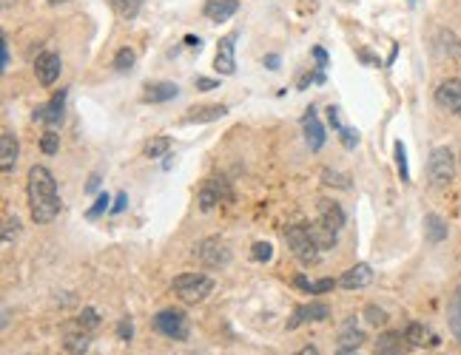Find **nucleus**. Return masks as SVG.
<instances>
[{
    "label": "nucleus",
    "instance_id": "nucleus-1",
    "mask_svg": "<svg viewBox=\"0 0 461 355\" xmlns=\"http://www.w3.org/2000/svg\"><path fill=\"white\" fill-rule=\"evenodd\" d=\"M26 194H29L32 219H35L37 225H49V222L57 219V213H60L63 202H60L57 182H55L52 171L46 168V165H32V168H29Z\"/></svg>",
    "mask_w": 461,
    "mask_h": 355
},
{
    "label": "nucleus",
    "instance_id": "nucleus-2",
    "mask_svg": "<svg viewBox=\"0 0 461 355\" xmlns=\"http://www.w3.org/2000/svg\"><path fill=\"white\" fill-rule=\"evenodd\" d=\"M174 293L179 301H186V304H199L205 301L211 293H214V278L211 276H205V273H182L174 278Z\"/></svg>",
    "mask_w": 461,
    "mask_h": 355
},
{
    "label": "nucleus",
    "instance_id": "nucleus-3",
    "mask_svg": "<svg viewBox=\"0 0 461 355\" xmlns=\"http://www.w3.org/2000/svg\"><path fill=\"white\" fill-rule=\"evenodd\" d=\"M285 242H288V250L293 253V258L302 267H313V265H319V258H322V250L313 245V239H311V233H308V227L305 225H293V227H288L285 230Z\"/></svg>",
    "mask_w": 461,
    "mask_h": 355
},
{
    "label": "nucleus",
    "instance_id": "nucleus-4",
    "mask_svg": "<svg viewBox=\"0 0 461 355\" xmlns=\"http://www.w3.org/2000/svg\"><path fill=\"white\" fill-rule=\"evenodd\" d=\"M455 176V156L450 148L439 145L430 151V159H427V179L433 187H447Z\"/></svg>",
    "mask_w": 461,
    "mask_h": 355
},
{
    "label": "nucleus",
    "instance_id": "nucleus-5",
    "mask_svg": "<svg viewBox=\"0 0 461 355\" xmlns=\"http://www.w3.org/2000/svg\"><path fill=\"white\" fill-rule=\"evenodd\" d=\"M154 329L159 336H166L171 341H186L188 338V316L182 310H174V307H168V310H159L154 316Z\"/></svg>",
    "mask_w": 461,
    "mask_h": 355
},
{
    "label": "nucleus",
    "instance_id": "nucleus-6",
    "mask_svg": "<svg viewBox=\"0 0 461 355\" xmlns=\"http://www.w3.org/2000/svg\"><path fill=\"white\" fill-rule=\"evenodd\" d=\"M194 253H197L199 262L205 267H211V270H219V267L230 265V247L219 239V236H208V239H202Z\"/></svg>",
    "mask_w": 461,
    "mask_h": 355
},
{
    "label": "nucleus",
    "instance_id": "nucleus-7",
    "mask_svg": "<svg viewBox=\"0 0 461 355\" xmlns=\"http://www.w3.org/2000/svg\"><path fill=\"white\" fill-rule=\"evenodd\" d=\"M230 199H234V194H230V187H228L225 179H208V182L199 187V194H197V205L205 213L214 210L222 202H230Z\"/></svg>",
    "mask_w": 461,
    "mask_h": 355
},
{
    "label": "nucleus",
    "instance_id": "nucleus-8",
    "mask_svg": "<svg viewBox=\"0 0 461 355\" xmlns=\"http://www.w3.org/2000/svg\"><path fill=\"white\" fill-rule=\"evenodd\" d=\"M234 49H237V32L225 34L219 43H217V57H214V68L219 71L222 77H230L237 71V57H234Z\"/></svg>",
    "mask_w": 461,
    "mask_h": 355
},
{
    "label": "nucleus",
    "instance_id": "nucleus-9",
    "mask_svg": "<svg viewBox=\"0 0 461 355\" xmlns=\"http://www.w3.org/2000/svg\"><path fill=\"white\" fill-rule=\"evenodd\" d=\"M435 103L461 120V80L450 77V80L439 83V88H435Z\"/></svg>",
    "mask_w": 461,
    "mask_h": 355
},
{
    "label": "nucleus",
    "instance_id": "nucleus-10",
    "mask_svg": "<svg viewBox=\"0 0 461 355\" xmlns=\"http://www.w3.org/2000/svg\"><path fill=\"white\" fill-rule=\"evenodd\" d=\"M331 318V307L322 304V301H311V304H302L293 310V318L288 321V329H296L308 321H328Z\"/></svg>",
    "mask_w": 461,
    "mask_h": 355
},
{
    "label": "nucleus",
    "instance_id": "nucleus-11",
    "mask_svg": "<svg viewBox=\"0 0 461 355\" xmlns=\"http://www.w3.org/2000/svg\"><path fill=\"white\" fill-rule=\"evenodd\" d=\"M63 71V63H60V54L55 52H43L37 60H35V74H37V83L40 85H52Z\"/></svg>",
    "mask_w": 461,
    "mask_h": 355
},
{
    "label": "nucleus",
    "instance_id": "nucleus-12",
    "mask_svg": "<svg viewBox=\"0 0 461 355\" xmlns=\"http://www.w3.org/2000/svg\"><path fill=\"white\" fill-rule=\"evenodd\" d=\"M373 349H376V355H407L413 349V344L407 341L404 333H393V329H390V333H382L376 338Z\"/></svg>",
    "mask_w": 461,
    "mask_h": 355
},
{
    "label": "nucleus",
    "instance_id": "nucleus-13",
    "mask_svg": "<svg viewBox=\"0 0 461 355\" xmlns=\"http://www.w3.org/2000/svg\"><path fill=\"white\" fill-rule=\"evenodd\" d=\"M63 105H66V91L60 88L46 105L35 108V120L43 123V125H57V123L63 120Z\"/></svg>",
    "mask_w": 461,
    "mask_h": 355
},
{
    "label": "nucleus",
    "instance_id": "nucleus-14",
    "mask_svg": "<svg viewBox=\"0 0 461 355\" xmlns=\"http://www.w3.org/2000/svg\"><path fill=\"white\" fill-rule=\"evenodd\" d=\"M302 131H305V142H308L311 151H319L322 145H325V128H322L313 108H308L305 116H302Z\"/></svg>",
    "mask_w": 461,
    "mask_h": 355
},
{
    "label": "nucleus",
    "instance_id": "nucleus-15",
    "mask_svg": "<svg viewBox=\"0 0 461 355\" xmlns=\"http://www.w3.org/2000/svg\"><path fill=\"white\" fill-rule=\"evenodd\" d=\"M371 281H373V270H371V265H353L351 270H344V273H342L339 287H344V290H362V287H367Z\"/></svg>",
    "mask_w": 461,
    "mask_h": 355
},
{
    "label": "nucleus",
    "instance_id": "nucleus-16",
    "mask_svg": "<svg viewBox=\"0 0 461 355\" xmlns=\"http://www.w3.org/2000/svg\"><path fill=\"white\" fill-rule=\"evenodd\" d=\"M17 154H20V145L12 131H3L0 134V168L3 174H12L14 165H17Z\"/></svg>",
    "mask_w": 461,
    "mask_h": 355
},
{
    "label": "nucleus",
    "instance_id": "nucleus-17",
    "mask_svg": "<svg viewBox=\"0 0 461 355\" xmlns=\"http://www.w3.org/2000/svg\"><path fill=\"white\" fill-rule=\"evenodd\" d=\"M239 9V0H208L202 9V14L208 17L211 23H225L228 17H234Z\"/></svg>",
    "mask_w": 461,
    "mask_h": 355
},
{
    "label": "nucleus",
    "instance_id": "nucleus-18",
    "mask_svg": "<svg viewBox=\"0 0 461 355\" xmlns=\"http://www.w3.org/2000/svg\"><path fill=\"white\" fill-rule=\"evenodd\" d=\"M308 227V233H311V239H313V245L325 253V250H333L336 247V230H331L322 219H316V222H311V225H305Z\"/></svg>",
    "mask_w": 461,
    "mask_h": 355
},
{
    "label": "nucleus",
    "instance_id": "nucleus-19",
    "mask_svg": "<svg viewBox=\"0 0 461 355\" xmlns=\"http://www.w3.org/2000/svg\"><path fill=\"white\" fill-rule=\"evenodd\" d=\"M179 94V85L177 83H148L146 85V94H143V103H151V105H157V103H168V100H174Z\"/></svg>",
    "mask_w": 461,
    "mask_h": 355
},
{
    "label": "nucleus",
    "instance_id": "nucleus-20",
    "mask_svg": "<svg viewBox=\"0 0 461 355\" xmlns=\"http://www.w3.org/2000/svg\"><path fill=\"white\" fill-rule=\"evenodd\" d=\"M316 207H319V219L325 222L331 230H336V233H339V230L344 227V210H342L336 202H331V199H319V205H316Z\"/></svg>",
    "mask_w": 461,
    "mask_h": 355
},
{
    "label": "nucleus",
    "instance_id": "nucleus-21",
    "mask_svg": "<svg viewBox=\"0 0 461 355\" xmlns=\"http://www.w3.org/2000/svg\"><path fill=\"white\" fill-rule=\"evenodd\" d=\"M404 336H407V341L413 344V347H435L439 344V336L433 333L430 327H424V324H419V321H413V324H407V329H404Z\"/></svg>",
    "mask_w": 461,
    "mask_h": 355
},
{
    "label": "nucleus",
    "instance_id": "nucleus-22",
    "mask_svg": "<svg viewBox=\"0 0 461 355\" xmlns=\"http://www.w3.org/2000/svg\"><path fill=\"white\" fill-rule=\"evenodd\" d=\"M228 114V105H202V108H194L188 116H186V123H214V120H222V116Z\"/></svg>",
    "mask_w": 461,
    "mask_h": 355
},
{
    "label": "nucleus",
    "instance_id": "nucleus-23",
    "mask_svg": "<svg viewBox=\"0 0 461 355\" xmlns=\"http://www.w3.org/2000/svg\"><path fill=\"white\" fill-rule=\"evenodd\" d=\"M362 341H364V333L356 327V321L351 318L348 324L342 327V333H339V347H348V349H359L362 347Z\"/></svg>",
    "mask_w": 461,
    "mask_h": 355
},
{
    "label": "nucleus",
    "instance_id": "nucleus-24",
    "mask_svg": "<svg viewBox=\"0 0 461 355\" xmlns=\"http://www.w3.org/2000/svg\"><path fill=\"white\" fill-rule=\"evenodd\" d=\"M339 281H333V278H322V281H308L305 276H299L296 278V287L299 290H305L308 296H322V293H331L333 287H336Z\"/></svg>",
    "mask_w": 461,
    "mask_h": 355
},
{
    "label": "nucleus",
    "instance_id": "nucleus-25",
    "mask_svg": "<svg viewBox=\"0 0 461 355\" xmlns=\"http://www.w3.org/2000/svg\"><path fill=\"white\" fill-rule=\"evenodd\" d=\"M108 6L120 20H134L143 9V0H108Z\"/></svg>",
    "mask_w": 461,
    "mask_h": 355
},
{
    "label": "nucleus",
    "instance_id": "nucleus-26",
    "mask_svg": "<svg viewBox=\"0 0 461 355\" xmlns=\"http://www.w3.org/2000/svg\"><path fill=\"white\" fill-rule=\"evenodd\" d=\"M63 347H66L68 355H86L88 347H91V338H88L86 329H80V333H68L66 341H63Z\"/></svg>",
    "mask_w": 461,
    "mask_h": 355
},
{
    "label": "nucleus",
    "instance_id": "nucleus-27",
    "mask_svg": "<svg viewBox=\"0 0 461 355\" xmlns=\"http://www.w3.org/2000/svg\"><path fill=\"white\" fill-rule=\"evenodd\" d=\"M424 227H427V239L430 242H444L447 239V225H444V219L442 216H435V213H427L424 216Z\"/></svg>",
    "mask_w": 461,
    "mask_h": 355
},
{
    "label": "nucleus",
    "instance_id": "nucleus-28",
    "mask_svg": "<svg viewBox=\"0 0 461 355\" xmlns=\"http://www.w3.org/2000/svg\"><path fill=\"white\" fill-rule=\"evenodd\" d=\"M168 148H171V139L159 134V136H154V139L146 142V151H143V154H146L148 159H159V156L168 154Z\"/></svg>",
    "mask_w": 461,
    "mask_h": 355
},
{
    "label": "nucleus",
    "instance_id": "nucleus-29",
    "mask_svg": "<svg viewBox=\"0 0 461 355\" xmlns=\"http://www.w3.org/2000/svg\"><path fill=\"white\" fill-rule=\"evenodd\" d=\"M322 182H325L328 187H339V191H351V179L344 174H339V171H331V168L322 171Z\"/></svg>",
    "mask_w": 461,
    "mask_h": 355
},
{
    "label": "nucleus",
    "instance_id": "nucleus-30",
    "mask_svg": "<svg viewBox=\"0 0 461 355\" xmlns=\"http://www.w3.org/2000/svg\"><path fill=\"white\" fill-rule=\"evenodd\" d=\"M134 63H137V54H134V49H128V45H123V49L114 54V68L117 71H131Z\"/></svg>",
    "mask_w": 461,
    "mask_h": 355
},
{
    "label": "nucleus",
    "instance_id": "nucleus-31",
    "mask_svg": "<svg viewBox=\"0 0 461 355\" xmlns=\"http://www.w3.org/2000/svg\"><path fill=\"white\" fill-rule=\"evenodd\" d=\"M364 318H367V324H373V327H384L390 318H387V313L382 310L379 304H367L364 307Z\"/></svg>",
    "mask_w": 461,
    "mask_h": 355
},
{
    "label": "nucleus",
    "instance_id": "nucleus-32",
    "mask_svg": "<svg viewBox=\"0 0 461 355\" xmlns=\"http://www.w3.org/2000/svg\"><path fill=\"white\" fill-rule=\"evenodd\" d=\"M77 324H80V329H86V333H88V329H95L100 324V316H97L95 307H86V310L80 313V318H77Z\"/></svg>",
    "mask_w": 461,
    "mask_h": 355
},
{
    "label": "nucleus",
    "instance_id": "nucleus-33",
    "mask_svg": "<svg viewBox=\"0 0 461 355\" xmlns=\"http://www.w3.org/2000/svg\"><path fill=\"white\" fill-rule=\"evenodd\" d=\"M396 168H399V176H402V182H410V171H407V151H404V142H396Z\"/></svg>",
    "mask_w": 461,
    "mask_h": 355
},
{
    "label": "nucleus",
    "instance_id": "nucleus-34",
    "mask_svg": "<svg viewBox=\"0 0 461 355\" xmlns=\"http://www.w3.org/2000/svg\"><path fill=\"white\" fill-rule=\"evenodd\" d=\"M40 148H43V154H57V148H60V136H57L55 131H46L43 139H40Z\"/></svg>",
    "mask_w": 461,
    "mask_h": 355
},
{
    "label": "nucleus",
    "instance_id": "nucleus-35",
    "mask_svg": "<svg viewBox=\"0 0 461 355\" xmlns=\"http://www.w3.org/2000/svg\"><path fill=\"white\" fill-rule=\"evenodd\" d=\"M20 233V219L17 216H9L6 222H3V245H12V239Z\"/></svg>",
    "mask_w": 461,
    "mask_h": 355
},
{
    "label": "nucleus",
    "instance_id": "nucleus-36",
    "mask_svg": "<svg viewBox=\"0 0 461 355\" xmlns=\"http://www.w3.org/2000/svg\"><path fill=\"white\" fill-rule=\"evenodd\" d=\"M108 205H111V196H108V194H100V196H97V202H95V207H91V210L86 213V216H88V219H97V216H100V213L111 210Z\"/></svg>",
    "mask_w": 461,
    "mask_h": 355
},
{
    "label": "nucleus",
    "instance_id": "nucleus-37",
    "mask_svg": "<svg viewBox=\"0 0 461 355\" xmlns=\"http://www.w3.org/2000/svg\"><path fill=\"white\" fill-rule=\"evenodd\" d=\"M253 258H257V262H271L273 258V247L268 245V242H257L253 245V253H251Z\"/></svg>",
    "mask_w": 461,
    "mask_h": 355
},
{
    "label": "nucleus",
    "instance_id": "nucleus-38",
    "mask_svg": "<svg viewBox=\"0 0 461 355\" xmlns=\"http://www.w3.org/2000/svg\"><path fill=\"white\" fill-rule=\"evenodd\" d=\"M339 136H342V145L344 148H356V142H359V134L353 131V128H339Z\"/></svg>",
    "mask_w": 461,
    "mask_h": 355
},
{
    "label": "nucleus",
    "instance_id": "nucleus-39",
    "mask_svg": "<svg viewBox=\"0 0 461 355\" xmlns=\"http://www.w3.org/2000/svg\"><path fill=\"white\" fill-rule=\"evenodd\" d=\"M117 336H120V341H131V338H134V324H131V318H120Z\"/></svg>",
    "mask_w": 461,
    "mask_h": 355
},
{
    "label": "nucleus",
    "instance_id": "nucleus-40",
    "mask_svg": "<svg viewBox=\"0 0 461 355\" xmlns=\"http://www.w3.org/2000/svg\"><path fill=\"white\" fill-rule=\"evenodd\" d=\"M453 329H455V336L461 338V296L455 298V307H453Z\"/></svg>",
    "mask_w": 461,
    "mask_h": 355
},
{
    "label": "nucleus",
    "instance_id": "nucleus-41",
    "mask_svg": "<svg viewBox=\"0 0 461 355\" xmlns=\"http://www.w3.org/2000/svg\"><path fill=\"white\" fill-rule=\"evenodd\" d=\"M194 85H197L199 91H211V88H217V85H219V80H208V77H197V80H194Z\"/></svg>",
    "mask_w": 461,
    "mask_h": 355
},
{
    "label": "nucleus",
    "instance_id": "nucleus-42",
    "mask_svg": "<svg viewBox=\"0 0 461 355\" xmlns=\"http://www.w3.org/2000/svg\"><path fill=\"white\" fill-rule=\"evenodd\" d=\"M126 205H128V196L120 191V194H117V199H114V205H111V213H123V210H126Z\"/></svg>",
    "mask_w": 461,
    "mask_h": 355
},
{
    "label": "nucleus",
    "instance_id": "nucleus-43",
    "mask_svg": "<svg viewBox=\"0 0 461 355\" xmlns=\"http://www.w3.org/2000/svg\"><path fill=\"white\" fill-rule=\"evenodd\" d=\"M328 123H331V128H333V131H339V128H342V123H339V111H336L333 105L328 108Z\"/></svg>",
    "mask_w": 461,
    "mask_h": 355
},
{
    "label": "nucleus",
    "instance_id": "nucleus-44",
    "mask_svg": "<svg viewBox=\"0 0 461 355\" xmlns=\"http://www.w3.org/2000/svg\"><path fill=\"white\" fill-rule=\"evenodd\" d=\"M313 57H316L319 68H325V65H328V54H325V49H319V45H316V49H313Z\"/></svg>",
    "mask_w": 461,
    "mask_h": 355
},
{
    "label": "nucleus",
    "instance_id": "nucleus-45",
    "mask_svg": "<svg viewBox=\"0 0 461 355\" xmlns=\"http://www.w3.org/2000/svg\"><path fill=\"white\" fill-rule=\"evenodd\" d=\"M9 68V37H3V71Z\"/></svg>",
    "mask_w": 461,
    "mask_h": 355
},
{
    "label": "nucleus",
    "instance_id": "nucleus-46",
    "mask_svg": "<svg viewBox=\"0 0 461 355\" xmlns=\"http://www.w3.org/2000/svg\"><path fill=\"white\" fill-rule=\"evenodd\" d=\"M97 187H100V176L95 174V176H91V179H88V185H86V191H97Z\"/></svg>",
    "mask_w": 461,
    "mask_h": 355
},
{
    "label": "nucleus",
    "instance_id": "nucleus-47",
    "mask_svg": "<svg viewBox=\"0 0 461 355\" xmlns=\"http://www.w3.org/2000/svg\"><path fill=\"white\" fill-rule=\"evenodd\" d=\"M265 65H268V68H279V57H276V54H268V57H265Z\"/></svg>",
    "mask_w": 461,
    "mask_h": 355
},
{
    "label": "nucleus",
    "instance_id": "nucleus-48",
    "mask_svg": "<svg viewBox=\"0 0 461 355\" xmlns=\"http://www.w3.org/2000/svg\"><path fill=\"white\" fill-rule=\"evenodd\" d=\"M293 355H319V349H316V347H302V349L293 352Z\"/></svg>",
    "mask_w": 461,
    "mask_h": 355
},
{
    "label": "nucleus",
    "instance_id": "nucleus-49",
    "mask_svg": "<svg viewBox=\"0 0 461 355\" xmlns=\"http://www.w3.org/2000/svg\"><path fill=\"white\" fill-rule=\"evenodd\" d=\"M186 43L191 45V49H197V52H199V37H194V34H188V37H186Z\"/></svg>",
    "mask_w": 461,
    "mask_h": 355
},
{
    "label": "nucleus",
    "instance_id": "nucleus-50",
    "mask_svg": "<svg viewBox=\"0 0 461 355\" xmlns=\"http://www.w3.org/2000/svg\"><path fill=\"white\" fill-rule=\"evenodd\" d=\"M336 355H359V352H356V349H348V347H339Z\"/></svg>",
    "mask_w": 461,
    "mask_h": 355
},
{
    "label": "nucleus",
    "instance_id": "nucleus-51",
    "mask_svg": "<svg viewBox=\"0 0 461 355\" xmlns=\"http://www.w3.org/2000/svg\"><path fill=\"white\" fill-rule=\"evenodd\" d=\"M46 3H52V6H60V3H68V0H46Z\"/></svg>",
    "mask_w": 461,
    "mask_h": 355
},
{
    "label": "nucleus",
    "instance_id": "nucleus-52",
    "mask_svg": "<svg viewBox=\"0 0 461 355\" xmlns=\"http://www.w3.org/2000/svg\"><path fill=\"white\" fill-rule=\"evenodd\" d=\"M410 3H416V0H410Z\"/></svg>",
    "mask_w": 461,
    "mask_h": 355
}]
</instances>
